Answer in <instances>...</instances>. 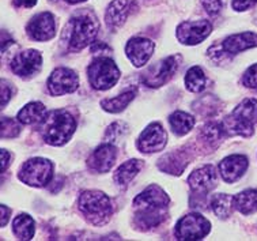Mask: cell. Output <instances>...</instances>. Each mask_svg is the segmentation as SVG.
I'll list each match as a JSON object with an SVG mask.
<instances>
[{
  "mask_svg": "<svg viewBox=\"0 0 257 241\" xmlns=\"http://www.w3.org/2000/svg\"><path fill=\"white\" fill-rule=\"evenodd\" d=\"M169 196L158 186L147 187L134 200L135 221L141 227L158 226L166 218Z\"/></svg>",
  "mask_w": 257,
  "mask_h": 241,
  "instance_id": "6da1fadb",
  "label": "cell"
},
{
  "mask_svg": "<svg viewBox=\"0 0 257 241\" xmlns=\"http://www.w3.org/2000/svg\"><path fill=\"white\" fill-rule=\"evenodd\" d=\"M98 29V21L93 13H79L67 22L63 32V42L71 51H82L95 40Z\"/></svg>",
  "mask_w": 257,
  "mask_h": 241,
  "instance_id": "7a4b0ae2",
  "label": "cell"
},
{
  "mask_svg": "<svg viewBox=\"0 0 257 241\" xmlns=\"http://www.w3.org/2000/svg\"><path fill=\"white\" fill-rule=\"evenodd\" d=\"M76 128V121L70 112L56 109L48 113L41 121V134L44 140L52 146L67 143Z\"/></svg>",
  "mask_w": 257,
  "mask_h": 241,
  "instance_id": "3957f363",
  "label": "cell"
},
{
  "mask_svg": "<svg viewBox=\"0 0 257 241\" xmlns=\"http://www.w3.org/2000/svg\"><path fill=\"white\" fill-rule=\"evenodd\" d=\"M257 123V100L246 98L235 108L229 117H226L223 128L226 135H241L250 136L254 132V124Z\"/></svg>",
  "mask_w": 257,
  "mask_h": 241,
  "instance_id": "277c9868",
  "label": "cell"
},
{
  "mask_svg": "<svg viewBox=\"0 0 257 241\" xmlns=\"http://www.w3.org/2000/svg\"><path fill=\"white\" fill-rule=\"evenodd\" d=\"M79 210L93 225H103L113 214L112 200L101 191H83L78 199Z\"/></svg>",
  "mask_w": 257,
  "mask_h": 241,
  "instance_id": "5b68a950",
  "label": "cell"
},
{
  "mask_svg": "<svg viewBox=\"0 0 257 241\" xmlns=\"http://www.w3.org/2000/svg\"><path fill=\"white\" fill-rule=\"evenodd\" d=\"M120 70L109 57H97L87 67V79L90 86L95 90H108L120 79Z\"/></svg>",
  "mask_w": 257,
  "mask_h": 241,
  "instance_id": "8992f818",
  "label": "cell"
},
{
  "mask_svg": "<svg viewBox=\"0 0 257 241\" xmlns=\"http://www.w3.org/2000/svg\"><path fill=\"white\" fill-rule=\"evenodd\" d=\"M53 176V165L45 158H32L22 165L19 180L32 187H45Z\"/></svg>",
  "mask_w": 257,
  "mask_h": 241,
  "instance_id": "52a82bcc",
  "label": "cell"
},
{
  "mask_svg": "<svg viewBox=\"0 0 257 241\" xmlns=\"http://www.w3.org/2000/svg\"><path fill=\"white\" fill-rule=\"evenodd\" d=\"M254 47H257V34L252 32H245L239 33V34H233L226 38L220 45L211 47L208 49V55L215 60H222L224 55H238L241 52Z\"/></svg>",
  "mask_w": 257,
  "mask_h": 241,
  "instance_id": "ba28073f",
  "label": "cell"
},
{
  "mask_svg": "<svg viewBox=\"0 0 257 241\" xmlns=\"http://www.w3.org/2000/svg\"><path fill=\"white\" fill-rule=\"evenodd\" d=\"M181 63V57L178 55L169 56L157 64L150 65L149 68L142 74V82L149 88H161L169 79H172L174 72L177 71Z\"/></svg>",
  "mask_w": 257,
  "mask_h": 241,
  "instance_id": "9c48e42d",
  "label": "cell"
},
{
  "mask_svg": "<svg viewBox=\"0 0 257 241\" xmlns=\"http://www.w3.org/2000/svg\"><path fill=\"white\" fill-rule=\"evenodd\" d=\"M211 223L208 219L197 213L188 214L183 217L174 229L177 240H203L210 233Z\"/></svg>",
  "mask_w": 257,
  "mask_h": 241,
  "instance_id": "30bf717a",
  "label": "cell"
},
{
  "mask_svg": "<svg viewBox=\"0 0 257 241\" xmlns=\"http://www.w3.org/2000/svg\"><path fill=\"white\" fill-rule=\"evenodd\" d=\"M168 143V135L164 127L158 123H151L149 127H146V130L139 136V139L136 140V146L141 150V153L153 154L162 151Z\"/></svg>",
  "mask_w": 257,
  "mask_h": 241,
  "instance_id": "8fae6325",
  "label": "cell"
},
{
  "mask_svg": "<svg viewBox=\"0 0 257 241\" xmlns=\"http://www.w3.org/2000/svg\"><path fill=\"white\" fill-rule=\"evenodd\" d=\"M211 30H212V25L206 19L189 21V22H183L178 26L176 36L181 44L196 45V44L204 41L210 36Z\"/></svg>",
  "mask_w": 257,
  "mask_h": 241,
  "instance_id": "7c38bea8",
  "label": "cell"
},
{
  "mask_svg": "<svg viewBox=\"0 0 257 241\" xmlns=\"http://www.w3.org/2000/svg\"><path fill=\"white\" fill-rule=\"evenodd\" d=\"M79 86V78L76 72L66 67H60L52 72L48 79V89L52 96H63L72 93Z\"/></svg>",
  "mask_w": 257,
  "mask_h": 241,
  "instance_id": "4fadbf2b",
  "label": "cell"
},
{
  "mask_svg": "<svg viewBox=\"0 0 257 241\" xmlns=\"http://www.w3.org/2000/svg\"><path fill=\"white\" fill-rule=\"evenodd\" d=\"M41 53L34 49H26L14 56V59L11 61V70L18 76L28 78V76L37 74L41 68Z\"/></svg>",
  "mask_w": 257,
  "mask_h": 241,
  "instance_id": "5bb4252c",
  "label": "cell"
},
{
  "mask_svg": "<svg viewBox=\"0 0 257 241\" xmlns=\"http://www.w3.org/2000/svg\"><path fill=\"white\" fill-rule=\"evenodd\" d=\"M29 37L34 41H48L56 36V21L51 13H40L26 28Z\"/></svg>",
  "mask_w": 257,
  "mask_h": 241,
  "instance_id": "9a60e30c",
  "label": "cell"
},
{
  "mask_svg": "<svg viewBox=\"0 0 257 241\" xmlns=\"http://www.w3.org/2000/svg\"><path fill=\"white\" fill-rule=\"evenodd\" d=\"M218 183V173L214 165H204L191 173L188 177V184L191 190L199 196L207 195L214 190Z\"/></svg>",
  "mask_w": 257,
  "mask_h": 241,
  "instance_id": "2e32d148",
  "label": "cell"
},
{
  "mask_svg": "<svg viewBox=\"0 0 257 241\" xmlns=\"http://www.w3.org/2000/svg\"><path fill=\"white\" fill-rule=\"evenodd\" d=\"M154 42L145 37L131 38L126 42L125 53L135 67H143L154 53Z\"/></svg>",
  "mask_w": 257,
  "mask_h": 241,
  "instance_id": "e0dca14e",
  "label": "cell"
},
{
  "mask_svg": "<svg viewBox=\"0 0 257 241\" xmlns=\"http://www.w3.org/2000/svg\"><path fill=\"white\" fill-rule=\"evenodd\" d=\"M116 147L112 143H105L94 150L87 161V165L95 173H108L116 163Z\"/></svg>",
  "mask_w": 257,
  "mask_h": 241,
  "instance_id": "ac0fdd59",
  "label": "cell"
},
{
  "mask_svg": "<svg viewBox=\"0 0 257 241\" xmlns=\"http://www.w3.org/2000/svg\"><path fill=\"white\" fill-rule=\"evenodd\" d=\"M248 169V158L241 154L229 155L219 163V173L226 183H234Z\"/></svg>",
  "mask_w": 257,
  "mask_h": 241,
  "instance_id": "d6986e66",
  "label": "cell"
},
{
  "mask_svg": "<svg viewBox=\"0 0 257 241\" xmlns=\"http://www.w3.org/2000/svg\"><path fill=\"white\" fill-rule=\"evenodd\" d=\"M128 7H130L128 0H113L108 6L106 14H105V21L109 28H118L125 22L128 17Z\"/></svg>",
  "mask_w": 257,
  "mask_h": 241,
  "instance_id": "ffe728a7",
  "label": "cell"
},
{
  "mask_svg": "<svg viewBox=\"0 0 257 241\" xmlns=\"http://www.w3.org/2000/svg\"><path fill=\"white\" fill-rule=\"evenodd\" d=\"M47 116V108L41 102H30L18 112V121L21 124L41 123Z\"/></svg>",
  "mask_w": 257,
  "mask_h": 241,
  "instance_id": "44dd1931",
  "label": "cell"
},
{
  "mask_svg": "<svg viewBox=\"0 0 257 241\" xmlns=\"http://www.w3.org/2000/svg\"><path fill=\"white\" fill-rule=\"evenodd\" d=\"M142 168H143V163L141 159H130L117 169L114 173V181L120 187H126L138 176Z\"/></svg>",
  "mask_w": 257,
  "mask_h": 241,
  "instance_id": "7402d4cb",
  "label": "cell"
},
{
  "mask_svg": "<svg viewBox=\"0 0 257 241\" xmlns=\"http://www.w3.org/2000/svg\"><path fill=\"white\" fill-rule=\"evenodd\" d=\"M13 232L19 240H32L36 232V222L29 214H19L13 221Z\"/></svg>",
  "mask_w": 257,
  "mask_h": 241,
  "instance_id": "603a6c76",
  "label": "cell"
},
{
  "mask_svg": "<svg viewBox=\"0 0 257 241\" xmlns=\"http://www.w3.org/2000/svg\"><path fill=\"white\" fill-rule=\"evenodd\" d=\"M234 207L243 215L257 211V190H245L234 196Z\"/></svg>",
  "mask_w": 257,
  "mask_h": 241,
  "instance_id": "cb8c5ba5",
  "label": "cell"
},
{
  "mask_svg": "<svg viewBox=\"0 0 257 241\" xmlns=\"http://www.w3.org/2000/svg\"><path fill=\"white\" fill-rule=\"evenodd\" d=\"M169 123L172 127V131L178 136L188 134L195 125V119L189 113L183 111H176L169 117Z\"/></svg>",
  "mask_w": 257,
  "mask_h": 241,
  "instance_id": "d4e9b609",
  "label": "cell"
},
{
  "mask_svg": "<svg viewBox=\"0 0 257 241\" xmlns=\"http://www.w3.org/2000/svg\"><path fill=\"white\" fill-rule=\"evenodd\" d=\"M136 96L135 90H128L125 93L120 94L117 97L109 98V100H103L101 101V107H102L103 111L110 112V113H118V112L124 111Z\"/></svg>",
  "mask_w": 257,
  "mask_h": 241,
  "instance_id": "484cf974",
  "label": "cell"
},
{
  "mask_svg": "<svg viewBox=\"0 0 257 241\" xmlns=\"http://www.w3.org/2000/svg\"><path fill=\"white\" fill-rule=\"evenodd\" d=\"M207 76L199 65H193L185 75V86L192 93H200L206 89Z\"/></svg>",
  "mask_w": 257,
  "mask_h": 241,
  "instance_id": "4316f807",
  "label": "cell"
},
{
  "mask_svg": "<svg viewBox=\"0 0 257 241\" xmlns=\"http://www.w3.org/2000/svg\"><path fill=\"white\" fill-rule=\"evenodd\" d=\"M211 207L218 218H227L231 215L234 207V196H230L227 194H218L212 198Z\"/></svg>",
  "mask_w": 257,
  "mask_h": 241,
  "instance_id": "83f0119b",
  "label": "cell"
},
{
  "mask_svg": "<svg viewBox=\"0 0 257 241\" xmlns=\"http://www.w3.org/2000/svg\"><path fill=\"white\" fill-rule=\"evenodd\" d=\"M161 163L164 164H159V167L161 169L165 172H169V173H172V175H181L183 173V169L181 168H178V165H181V167H187V157L181 153H173L168 154L166 157H164L161 159Z\"/></svg>",
  "mask_w": 257,
  "mask_h": 241,
  "instance_id": "f1b7e54d",
  "label": "cell"
},
{
  "mask_svg": "<svg viewBox=\"0 0 257 241\" xmlns=\"http://www.w3.org/2000/svg\"><path fill=\"white\" fill-rule=\"evenodd\" d=\"M226 135V131L223 128V124L220 123H208L204 125V128L201 131L203 140H206L207 143L216 144L220 142V139Z\"/></svg>",
  "mask_w": 257,
  "mask_h": 241,
  "instance_id": "f546056e",
  "label": "cell"
},
{
  "mask_svg": "<svg viewBox=\"0 0 257 241\" xmlns=\"http://www.w3.org/2000/svg\"><path fill=\"white\" fill-rule=\"evenodd\" d=\"M21 132V127L10 117L2 119V138H15Z\"/></svg>",
  "mask_w": 257,
  "mask_h": 241,
  "instance_id": "4dcf8cb0",
  "label": "cell"
},
{
  "mask_svg": "<svg viewBox=\"0 0 257 241\" xmlns=\"http://www.w3.org/2000/svg\"><path fill=\"white\" fill-rule=\"evenodd\" d=\"M242 84L248 89L257 92V64H253L245 71L242 78Z\"/></svg>",
  "mask_w": 257,
  "mask_h": 241,
  "instance_id": "1f68e13d",
  "label": "cell"
},
{
  "mask_svg": "<svg viewBox=\"0 0 257 241\" xmlns=\"http://www.w3.org/2000/svg\"><path fill=\"white\" fill-rule=\"evenodd\" d=\"M201 5L210 15L219 14L222 10V0H201Z\"/></svg>",
  "mask_w": 257,
  "mask_h": 241,
  "instance_id": "d6a6232c",
  "label": "cell"
},
{
  "mask_svg": "<svg viewBox=\"0 0 257 241\" xmlns=\"http://www.w3.org/2000/svg\"><path fill=\"white\" fill-rule=\"evenodd\" d=\"M256 3L257 0H233L231 6H233V10H235V11H245V10L253 7Z\"/></svg>",
  "mask_w": 257,
  "mask_h": 241,
  "instance_id": "836d02e7",
  "label": "cell"
},
{
  "mask_svg": "<svg viewBox=\"0 0 257 241\" xmlns=\"http://www.w3.org/2000/svg\"><path fill=\"white\" fill-rule=\"evenodd\" d=\"M11 89H10V85L6 82V81H2V105L6 107V104L9 102V100L11 98Z\"/></svg>",
  "mask_w": 257,
  "mask_h": 241,
  "instance_id": "e575fe53",
  "label": "cell"
},
{
  "mask_svg": "<svg viewBox=\"0 0 257 241\" xmlns=\"http://www.w3.org/2000/svg\"><path fill=\"white\" fill-rule=\"evenodd\" d=\"M0 211H2V219H0V223H2V226H6L7 222H9V218H10V214H11V210L7 207V206H2L0 207Z\"/></svg>",
  "mask_w": 257,
  "mask_h": 241,
  "instance_id": "d590c367",
  "label": "cell"
},
{
  "mask_svg": "<svg viewBox=\"0 0 257 241\" xmlns=\"http://www.w3.org/2000/svg\"><path fill=\"white\" fill-rule=\"evenodd\" d=\"M10 158H11V155H10V153L6 150V148H3L2 150V171L5 172L6 169H7V167H9V161Z\"/></svg>",
  "mask_w": 257,
  "mask_h": 241,
  "instance_id": "8d00e7d4",
  "label": "cell"
},
{
  "mask_svg": "<svg viewBox=\"0 0 257 241\" xmlns=\"http://www.w3.org/2000/svg\"><path fill=\"white\" fill-rule=\"evenodd\" d=\"M37 3V0H17V5L21 6V7H26V9H30L33 7Z\"/></svg>",
  "mask_w": 257,
  "mask_h": 241,
  "instance_id": "74e56055",
  "label": "cell"
},
{
  "mask_svg": "<svg viewBox=\"0 0 257 241\" xmlns=\"http://www.w3.org/2000/svg\"><path fill=\"white\" fill-rule=\"evenodd\" d=\"M67 3H71V5H76V3H82V2H86V0H66Z\"/></svg>",
  "mask_w": 257,
  "mask_h": 241,
  "instance_id": "f35d334b",
  "label": "cell"
}]
</instances>
